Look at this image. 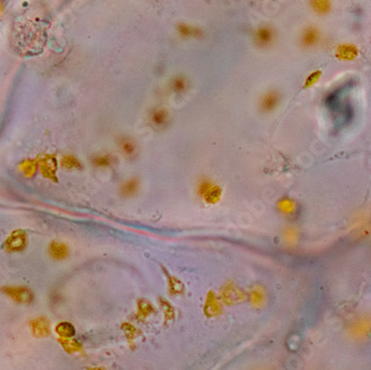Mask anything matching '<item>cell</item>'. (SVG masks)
<instances>
[{
    "label": "cell",
    "instance_id": "obj_11",
    "mask_svg": "<svg viewBox=\"0 0 371 370\" xmlns=\"http://www.w3.org/2000/svg\"><path fill=\"white\" fill-rule=\"evenodd\" d=\"M56 159L51 156H47L40 161V170L41 173L49 179L56 178Z\"/></svg>",
    "mask_w": 371,
    "mask_h": 370
},
{
    "label": "cell",
    "instance_id": "obj_4",
    "mask_svg": "<svg viewBox=\"0 0 371 370\" xmlns=\"http://www.w3.org/2000/svg\"><path fill=\"white\" fill-rule=\"evenodd\" d=\"M118 148L122 156L129 160H135L139 156L138 143L129 136H121L118 139Z\"/></svg>",
    "mask_w": 371,
    "mask_h": 370
},
{
    "label": "cell",
    "instance_id": "obj_16",
    "mask_svg": "<svg viewBox=\"0 0 371 370\" xmlns=\"http://www.w3.org/2000/svg\"><path fill=\"white\" fill-rule=\"evenodd\" d=\"M56 331L61 338H72L76 333L75 327L69 322H61V324L57 325Z\"/></svg>",
    "mask_w": 371,
    "mask_h": 370
},
{
    "label": "cell",
    "instance_id": "obj_17",
    "mask_svg": "<svg viewBox=\"0 0 371 370\" xmlns=\"http://www.w3.org/2000/svg\"><path fill=\"white\" fill-rule=\"evenodd\" d=\"M59 342L62 344L65 350L68 352H76L82 349V344L71 338H61L59 339Z\"/></svg>",
    "mask_w": 371,
    "mask_h": 370
},
{
    "label": "cell",
    "instance_id": "obj_3",
    "mask_svg": "<svg viewBox=\"0 0 371 370\" xmlns=\"http://www.w3.org/2000/svg\"><path fill=\"white\" fill-rule=\"evenodd\" d=\"M281 103V93L278 90H269L260 98L259 109L262 114H271Z\"/></svg>",
    "mask_w": 371,
    "mask_h": 370
},
{
    "label": "cell",
    "instance_id": "obj_7",
    "mask_svg": "<svg viewBox=\"0 0 371 370\" xmlns=\"http://www.w3.org/2000/svg\"><path fill=\"white\" fill-rule=\"evenodd\" d=\"M6 249L8 252L15 253V252H23L27 247V235L23 230H15L12 231L11 235L7 238Z\"/></svg>",
    "mask_w": 371,
    "mask_h": 370
},
{
    "label": "cell",
    "instance_id": "obj_19",
    "mask_svg": "<svg viewBox=\"0 0 371 370\" xmlns=\"http://www.w3.org/2000/svg\"><path fill=\"white\" fill-rule=\"evenodd\" d=\"M168 278H169V289H170V292L172 293V295H176V293H179V292H183V286L181 283H179L178 280L176 278H172L170 275H167Z\"/></svg>",
    "mask_w": 371,
    "mask_h": 370
},
{
    "label": "cell",
    "instance_id": "obj_9",
    "mask_svg": "<svg viewBox=\"0 0 371 370\" xmlns=\"http://www.w3.org/2000/svg\"><path fill=\"white\" fill-rule=\"evenodd\" d=\"M140 188V181L138 178H130L129 180L123 182L119 189L122 198H131L138 194Z\"/></svg>",
    "mask_w": 371,
    "mask_h": 370
},
{
    "label": "cell",
    "instance_id": "obj_6",
    "mask_svg": "<svg viewBox=\"0 0 371 370\" xmlns=\"http://www.w3.org/2000/svg\"><path fill=\"white\" fill-rule=\"evenodd\" d=\"M1 290L18 304H31L33 300V293L26 287H5Z\"/></svg>",
    "mask_w": 371,
    "mask_h": 370
},
{
    "label": "cell",
    "instance_id": "obj_1",
    "mask_svg": "<svg viewBox=\"0 0 371 370\" xmlns=\"http://www.w3.org/2000/svg\"><path fill=\"white\" fill-rule=\"evenodd\" d=\"M277 35L274 28L269 26L259 27L254 35V40L256 46L261 49H269L275 45Z\"/></svg>",
    "mask_w": 371,
    "mask_h": 370
},
{
    "label": "cell",
    "instance_id": "obj_12",
    "mask_svg": "<svg viewBox=\"0 0 371 370\" xmlns=\"http://www.w3.org/2000/svg\"><path fill=\"white\" fill-rule=\"evenodd\" d=\"M49 254L56 260H63V259L69 256V249L62 242L53 241L49 245Z\"/></svg>",
    "mask_w": 371,
    "mask_h": 370
},
{
    "label": "cell",
    "instance_id": "obj_14",
    "mask_svg": "<svg viewBox=\"0 0 371 370\" xmlns=\"http://www.w3.org/2000/svg\"><path fill=\"white\" fill-rule=\"evenodd\" d=\"M117 158L113 155L106 154V155H98L92 157L91 163L96 168H110L116 164Z\"/></svg>",
    "mask_w": 371,
    "mask_h": 370
},
{
    "label": "cell",
    "instance_id": "obj_18",
    "mask_svg": "<svg viewBox=\"0 0 371 370\" xmlns=\"http://www.w3.org/2000/svg\"><path fill=\"white\" fill-rule=\"evenodd\" d=\"M61 166L63 168L68 170L70 169H80L82 168V164L79 163V160L75 158L74 156H66L63 157L61 160Z\"/></svg>",
    "mask_w": 371,
    "mask_h": 370
},
{
    "label": "cell",
    "instance_id": "obj_15",
    "mask_svg": "<svg viewBox=\"0 0 371 370\" xmlns=\"http://www.w3.org/2000/svg\"><path fill=\"white\" fill-rule=\"evenodd\" d=\"M170 88H171V90L176 93L186 92L189 88L188 79H187L186 77H183V76H177V77L171 79Z\"/></svg>",
    "mask_w": 371,
    "mask_h": 370
},
{
    "label": "cell",
    "instance_id": "obj_2",
    "mask_svg": "<svg viewBox=\"0 0 371 370\" xmlns=\"http://www.w3.org/2000/svg\"><path fill=\"white\" fill-rule=\"evenodd\" d=\"M170 117L169 112L164 107H156L150 110L149 114V122L152 128L156 130H165L167 129L170 125Z\"/></svg>",
    "mask_w": 371,
    "mask_h": 370
},
{
    "label": "cell",
    "instance_id": "obj_5",
    "mask_svg": "<svg viewBox=\"0 0 371 370\" xmlns=\"http://www.w3.org/2000/svg\"><path fill=\"white\" fill-rule=\"evenodd\" d=\"M198 193L202 198H204V200L207 202L215 203L220 199L221 189L218 186L212 184L210 180L203 179L199 184Z\"/></svg>",
    "mask_w": 371,
    "mask_h": 370
},
{
    "label": "cell",
    "instance_id": "obj_10",
    "mask_svg": "<svg viewBox=\"0 0 371 370\" xmlns=\"http://www.w3.org/2000/svg\"><path fill=\"white\" fill-rule=\"evenodd\" d=\"M319 40H320V36L314 28L306 29L300 37V44L304 48H313L317 46Z\"/></svg>",
    "mask_w": 371,
    "mask_h": 370
},
{
    "label": "cell",
    "instance_id": "obj_8",
    "mask_svg": "<svg viewBox=\"0 0 371 370\" xmlns=\"http://www.w3.org/2000/svg\"><path fill=\"white\" fill-rule=\"evenodd\" d=\"M30 328L32 331V335L36 336L38 338L47 337V336L50 334L49 321L47 320V318L45 317H40L31 320Z\"/></svg>",
    "mask_w": 371,
    "mask_h": 370
},
{
    "label": "cell",
    "instance_id": "obj_13",
    "mask_svg": "<svg viewBox=\"0 0 371 370\" xmlns=\"http://www.w3.org/2000/svg\"><path fill=\"white\" fill-rule=\"evenodd\" d=\"M177 30L179 35L183 38H201L203 36V31L201 29L186 24H179Z\"/></svg>",
    "mask_w": 371,
    "mask_h": 370
}]
</instances>
